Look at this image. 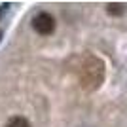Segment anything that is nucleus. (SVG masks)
Instances as JSON below:
<instances>
[{"instance_id": "nucleus-3", "label": "nucleus", "mask_w": 127, "mask_h": 127, "mask_svg": "<svg viewBox=\"0 0 127 127\" xmlns=\"http://www.w3.org/2000/svg\"><path fill=\"white\" fill-rule=\"evenodd\" d=\"M125 11V4H108V13L110 15H122Z\"/></svg>"}, {"instance_id": "nucleus-1", "label": "nucleus", "mask_w": 127, "mask_h": 127, "mask_svg": "<svg viewBox=\"0 0 127 127\" xmlns=\"http://www.w3.org/2000/svg\"><path fill=\"white\" fill-rule=\"evenodd\" d=\"M32 29L38 32V34H42V36H48L55 31V19L51 17V13L48 11H40L34 15L32 19Z\"/></svg>"}, {"instance_id": "nucleus-2", "label": "nucleus", "mask_w": 127, "mask_h": 127, "mask_svg": "<svg viewBox=\"0 0 127 127\" xmlns=\"http://www.w3.org/2000/svg\"><path fill=\"white\" fill-rule=\"evenodd\" d=\"M6 127H31V123H29V120L23 116H15L11 118L10 122L6 123Z\"/></svg>"}]
</instances>
